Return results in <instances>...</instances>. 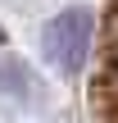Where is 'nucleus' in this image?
I'll list each match as a JSON object with an SVG mask.
<instances>
[{
  "mask_svg": "<svg viewBox=\"0 0 118 123\" xmlns=\"http://www.w3.org/2000/svg\"><path fill=\"white\" fill-rule=\"evenodd\" d=\"M91 37H96V18L86 9H64L59 18L45 23L41 32V50L59 73H82L86 55H91Z\"/></svg>",
  "mask_w": 118,
  "mask_h": 123,
  "instance_id": "1",
  "label": "nucleus"
}]
</instances>
